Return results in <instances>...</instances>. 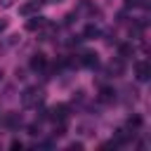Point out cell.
<instances>
[{"label": "cell", "instance_id": "cell-9", "mask_svg": "<svg viewBox=\"0 0 151 151\" xmlns=\"http://www.w3.org/2000/svg\"><path fill=\"white\" fill-rule=\"evenodd\" d=\"M80 64H83V66H87V68H94V66L99 64V59H97V54H94V52H85V54L80 57Z\"/></svg>", "mask_w": 151, "mask_h": 151}, {"label": "cell", "instance_id": "cell-12", "mask_svg": "<svg viewBox=\"0 0 151 151\" xmlns=\"http://www.w3.org/2000/svg\"><path fill=\"white\" fill-rule=\"evenodd\" d=\"M125 7H149V0H123Z\"/></svg>", "mask_w": 151, "mask_h": 151}, {"label": "cell", "instance_id": "cell-5", "mask_svg": "<svg viewBox=\"0 0 151 151\" xmlns=\"http://www.w3.org/2000/svg\"><path fill=\"white\" fill-rule=\"evenodd\" d=\"M123 68H125L123 57H116V59L109 61V73H111V76H123Z\"/></svg>", "mask_w": 151, "mask_h": 151}, {"label": "cell", "instance_id": "cell-11", "mask_svg": "<svg viewBox=\"0 0 151 151\" xmlns=\"http://www.w3.org/2000/svg\"><path fill=\"white\" fill-rule=\"evenodd\" d=\"M99 99L106 101V104L113 101V99H116V90H113V87H101V90H99Z\"/></svg>", "mask_w": 151, "mask_h": 151}, {"label": "cell", "instance_id": "cell-10", "mask_svg": "<svg viewBox=\"0 0 151 151\" xmlns=\"http://www.w3.org/2000/svg\"><path fill=\"white\" fill-rule=\"evenodd\" d=\"M45 66H47L45 54H40V52H38V54H33V59H31V68H33V71H42Z\"/></svg>", "mask_w": 151, "mask_h": 151}, {"label": "cell", "instance_id": "cell-13", "mask_svg": "<svg viewBox=\"0 0 151 151\" xmlns=\"http://www.w3.org/2000/svg\"><path fill=\"white\" fill-rule=\"evenodd\" d=\"M139 125H142V118H139V116H132V118L127 120V127H130V130H132V127H139Z\"/></svg>", "mask_w": 151, "mask_h": 151}, {"label": "cell", "instance_id": "cell-15", "mask_svg": "<svg viewBox=\"0 0 151 151\" xmlns=\"http://www.w3.org/2000/svg\"><path fill=\"white\" fill-rule=\"evenodd\" d=\"M17 5V0H0V7L2 9H9V7H14Z\"/></svg>", "mask_w": 151, "mask_h": 151}, {"label": "cell", "instance_id": "cell-17", "mask_svg": "<svg viewBox=\"0 0 151 151\" xmlns=\"http://www.w3.org/2000/svg\"><path fill=\"white\" fill-rule=\"evenodd\" d=\"M7 123H9V125H19V123H21V118H17V116H9V118H7Z\"/></svg>", "mask_w": 151, "mask_h": 151}, {"label": "cell", "instance_id": "cell-6", "mask_svg": "<svg viewBox=\"0 0 151 151\" xmlns=\"http://www.w3.org/2000/svg\"><path fill=\"white\" fill-rule=\"evenodd\" d=\"M99 35H101V28H99L97 24H87L85 31H83V38H85V40H94V38H99Z\"/></svg>", "mask_w": 151, "mask_h": 151}, {"label": "cell", "instance_id": "cell-7", "mask_svg": "<svg viewBox=\"0 0 151 151\" xmlns=\"http://www.w3.org/2000/svg\"><path fill=\"white\" fill-rule=\"evenodd\" d=\"M45 21H47V19H42V17H38V14H33V19H28V21H26V31H40Z\"/></svg>", "mask_w": 151, "mask_h": 151}, {"label": "cell", "instance_id": "cell-19", "mask_svg": "<svg viewBox=\"0 0 151 151\" xmlns=\"http://www.w3.org/2000/svg\"><path fill=\"white\" fill-rule=\"evenodd\" d=\"M45 2H52V5H61V2H66V0H45Z\"/></svg>", "mask_w": 151, "mask_h": 151}, {"label": "cell", "instance_id": "cell-3", "mask_svg": "<svg viewBox=\"0 0 151 151\" xmlns=\"http://www.w3.org/2000/svg\"><path fill=\"white\" fill-rule=\"evenodd\" d=\"M47 118L54 120V123H64V120L68 118V106H66V104H54V106L50 109Z\"/></svg>", "mask_w": 151, "mask_h": 151}, {"label": "cell", "instance_id": "cell-20", "mask_svg": "<svg viewBox=\"0 0 151 151\" xmlns=\"http://www.w3.org/2000/svg\"><path fill=\"white\" fill-rule=\"evenodd\" d=\"M0 80H2V71H0Z\"/></svg>", "mask_w": 151, "mask_h": 151}, {"label": "cell", "instance_id": "cell-2", "mask_svg": "<svg viewBox=\"0 0 151 151\" xmlns=\"http://www.w3.org/2000/svg\"><path fill=\"white\" fill-rule=\"evenodd\" d=\"M42 7H45V0H26L24 5H19V14L21 17H33V14H40Z\"/></svg>", "mask_w": 151, "mask_h": 151}, {"label": "cell", "instance_id": "cell-4", "mask_svg": "<svg viewBox=\"0 0 151 151\" xmlns=\"http://www.w3.org/2000/svg\"><path fill=\"white\" fill-rule=\"evenodd\" d=\"M134 76H137V80H139V83H146V80L151 78V64H149V61H144V59H142V61H137V64H134Z\"/></svg>", "mask_w": 151, "mask_h": 151}, {"label": "cell", "instance_id": "cell-14", "mask_svg": "<svg viewBox=\"0 0 151 151\" xmlns=\"http://www.w3.org/2000/svg\"><path fill=\"white\" fill-rule=\"evenodd\" d=\"M132 54V45H120V57H130Z\"/></svg>", "mask_w": 151, "mask_h": 151}, {"label": "cell", "instance_id": "cell-1", "mask_svg": "<svg viewBox=\"0 0 151 151\" xmlns=\"http://www.w3.org/2000/svg\"><path fill=\"white\" fill-rule=\"evenodd\" d=\"M42 101H45V90L38 87V85L26 87V90L21 92V106H24V109H35V106H40Z\"/></svg>", "mask_w": 151, "mask_h": 151}, {"label": "cell", "instance_id": "cell-18", "mask_svg": "<svg viewBox=\"0 0 151 151\" xmlns=\"http://www.w3.org/2000/svg\"><path fill=\"white\" fill-rule=\"evenodd\" d=\"M21 146H24V144H21L19 139H12V144H9V149H21Z\"/></svg>", "mask_w": 151, "mask_h": 151}, {"label": "cell", "instance_id": "cell-8", "mask_svg": "<svg viewBox=\"0 0 151 151\" xmlns=\"http://www.w3.org/2000/svg\"><path fill=\"white\" fill-rule=\"evenodd\" d=\"M54 33H57V26H54V24H50V21H45V24H42V28H40V40H50Z\"/></svg>", "mask_w": 151, "mask_h": 151}, {"label": "cell", "instance_id": "cell-16", "mask_svg": "<svg viewBox=\"0 0 151 151\" xmlns=\"http://www.w3.org/2000/svg\"><path fill=\"white\" fill-rule=\"evenodd\" d=\"M7 26H9V21H7V19H0V35L7 31Z\"/></svg>", "mask_w": 151, "mask_h": 151}]
</instances>
